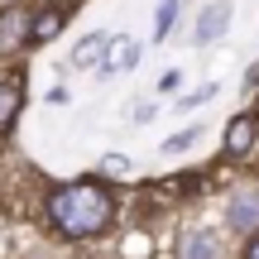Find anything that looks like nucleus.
<instances>
[{"label": "nucleus", "instance_id": "f257e3e1", "mask_svg": "<svg viewBox=\"0 0 259 259\" xmlns=\"http://www.w3.org/2000/svg\"><path fill=\"white\" fill-rule=\"evenodd\" d=\"M48 221L58 235L67 240H87V235L111 231L115 221V192L101 178H82V183H67L48 197Z\"/></svg>", "mask_w": 259, "mask_h": 259}, {"label": "nucleus", "instance_id": "f03ea898", "mask_svg": "<svg viewBox=\"0 0 259 259\" xmlns=\"http://www.w3.org/2000/svg\"><path fill=\"white\" fill-rule=\"evenodd\" d=\"M34 15H38V10L34 5H19V0L0 10V58H15L19 48L34 44Z\"/></svg>", "mask_w": 259, "mask_h": 259}, {"label": "nucleus", "instance_id": "7ed1b4c3", "mask_svg": "<svg viewBox=\"0 0 259 259\" xmlns=\"http://www.w3.org/2000/svg\"><path fill=\"white\" fill-rule=\"evenodd\" d=\"M226 226H231V231H245V235L259 231V187H240V192L231 197V206H226Z\"/></svg>", "mask_w": 259, "mask_h": 259}, {"label": "nucleus", "instance_id": "20e7f679", "mask_svg": "<svg viewBox=\"0 0 259 259\" xmlns=\"http://www.w3.org/2000/svg\"><path fill=\"white\" fill-rule=\"evenodd\" d=\"M231 15H235L231 0H211V5L197 15V34H192V44H211V38H221L226 29H231Z\"/></svg>", "mask_w": 259, "mask_h": 259}, {"label": "nucleus", "instance_id": "39448f33", "mask_svg": "<svg viewBox=\"0 0 259 259\" xmlns=\"http://www.w3.org/2000/svg\"><path fill=\"white\" fill-rule=\"evenodd\" d=\"M254 144H259V120H254V111H240L231 125H226V154L245 158Z\"/></svg>", "mask_w": 259, "mask_h": 259}, {"label": "nucleus", "instance_id": "423d86ee", "mask_svg": "<svg viewBox=\"0 0 259 259\" xmlns=\"http://www.w3.org/2000/svg\"><path fill=\"white\" fill-rule=\"evenodd\" d=\"M178 259H221V250H216L211 231L192 226V231H183V235H178Z\"/></svg>", "mask_w": 259, "mask_h": 259}, {"label": "nucleus", "instance_id": "0eeeda50", "mask_svg": "<svg viewBox=\"0 0 259 259\" xmlns=\"http://www.w3.org/2000/svg\"><path fill=\"white\" fill-rule=\"evenodd\" d=\"M135 63H139V44H135V38H120V34H115L111 53H106V63H101V77H120V72H130Z\"/></svg>", "mask_w": 259, "mask_h": 259}, {"label": "nucleus", "instance_id": "6e6552de", "mask_svg": "<svg viewBox=\"0 0 259 259\" xmlns=\"http://www.w3.org/2000/svg\"><path fill=\"white\" fill-rule=\"evenodd\" d=\"M19 106H24V77H0V135L15 125Z\"/></svg>", "mask_w": 259, "mask_h": 259}, {"label": "nucleus", "instance_id": "1a4fd4ad", "mask_svg": "<svg viewBox=\"0 0 259 259\" xmlns=\"http://www.w3.org/2000/svg\"><path fill=\"white\" fill-rule=\"evenodd\" d=\"M111 44H115V34H101V29H96V34H87L82 44L72 48V63H77V67H92V63L101 67L106 53H111Z\"/></svg>", "mask_w": 259, "mask_h": 259}, {"label": "nucleus", "instance_id": "9d476101", "mask_svg": "<svg viewBox=\"0 0 259 259\" xmlns=\"http://www.w3.org/2000/svg\"><path fill=\"white\" fill-rule=\"evenodd\" d=\"M67 24V5H38V15H34V44H48V38H58V29Z\"/></svg>", "mask_w": 259, "mask_h": 259}, {"label": "nucleus", "instance_id": "9b49d317", "mask_svg": "<svg viewBox=\"0 0 259 259\" xmlns=\"http://www.w3.org/2000/svg\"><path fill=\"white\" fill-rule=\"evenodd\" d=\"M197 139H202V125H187V130H178V135L163 139V154H183V149H192Z\"/></svg>", "mask_w": 259, "mask_h": 259}, {"label": "nucleus", "instance_id": "f8f14e48", "mask_svg": "<svg viewBox=\"0 0 259 259\" xmlns=\"http://www.w3.org/2000/svg\"><path fill=\"white\" fill-rule=\"evenodd\" d=\"M173 19H178V0H158V15H154V38H158V44L168 38Z\"/></svg>", "mask_w": 259, "mask_h": 259}, {"label": "nucleus", "instance_id": "ddd939ff", "mask_svg": "<svg viewBox=\"0 0 259 259\" xmlns=\"http://www.w3.org/2000/svg\"><path fill=\"white\" fill-rule=\"evenodd\" d=\"M178 87H183V72H178V67H168V72L158 77V92H178Z\"/></svg>", "mask_w": 259, "mask_h": 259}, {"label": "nucleus", "instance_id": "4468645a", "mask_svg": "<svg viewBox=\"0 0 259 259\" xmlns=\"http://www.w3.org/2000/svg\"><path fill=\"white\" fill-rule=\"evenodd\" d=\"M211 96H216V82L211 87H197L192 96H183V106H202V101H211Z\"/></svg>", "mask_w": 259, "mask_h": 259}, {"label": "nucleus", "instance_id": "2eb2a0df", "mask_svg": "<svg viewBox=\"0 0 259 259\" xmlns=\"http://www.w3.org/2000/svg\"><path fill=\"white\" fill-rule=\"evenodd\" d=\"M240 87H245V96H259V63L245 72V82H240Z\"/></svg>", "mask_w": 259, "mask_h": 259}, {"label": "nucleus", "instance_id": "dca6fc26", "mask_svg": "<svg viewBox=\"0 0 259 259\" xmlns=\"http://www.w3.org/2000/svg\"><path fill=\"white\" fill-rule=\"evenodd\" d=\"M154 106H135V111H130V120H135V125H149V120H154Z\"/></svg>", "mask_w": 259, "mask_h": 259}, {"label": "nucleus", "instance_id": "f3484780", "mask_svg": "<svg viewBox=\"0 0 259 259\" xmlns=\"http://www.w3.org/2000/svg\"><path fill=\"white\" fill-rule=\"evenodd\" d=\"M240 259H259V231L250 235V240H245V254H240Z\"/></svg>", "mask_w": 259, "mask_h": 259}]
</instances>
